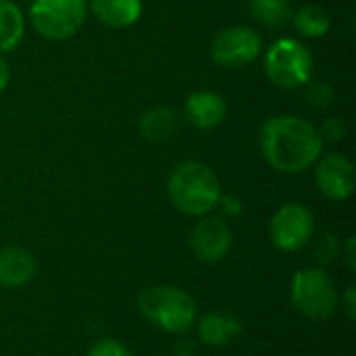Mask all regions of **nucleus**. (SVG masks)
Here are the masks:
<instances>
[{"label":"nucleus","mask_w":356,"mask_h":356,"mask_svg":"<svg viewBox=\"0 0 356 356\" xmlns=\"http://www.w3.org/2000/svg\"><path fill=\"white\" fill-rule=\"evenodd\" d=\"M167 196L179 213L204 217L217 207L221 198V184L215 171L204 163L184 161L167 179Z\"/></svg>","instance_id":"obj_2"},{"label":"nucleus","mask_w":356,"mask_h":356,"mask_svg":"<svg viewBox=\"0 0 356 356\" xmlns=\"http://www.w3.org/2000/svg\"><path fill=\"white\" fill-rule=\"evenodd\" d=\"M259 144L267 163L282 173H302L323 152L319 129L298 115H277L263 123Z\"/></svg>","instance_id":"obj_1"},{"label":"nucleus","mask_w":356,"mask_h":356,"mask_svg":"<svg viewBox=\"0 0 356 356\" xmlns=\"http://www.w3.org/2000/svg\"><path fill=\"white\" fill-rule=\"evenodd\" d=\"M225 115H227V104L223 96L217 92L200 90L186 98L184 117L196 129H202V131L215 129L225 121Z\"/></svg>","instance_id":"obj_11"},{"label":"nucleus","mask_w":356,"mask_h":356,"mask_svg":"<svg viewBox=\"0 0 356 356\" xmlns=\"http://www.w3.org/2000/svg\"><path fill=\"white\" fill-rule=\"evenodd\" d=\"M315 232V217L309 207L300 202L284 204L269 223V236L275 248L284 252H296L311 240Z\"/></svg>","instance_id":"obj_8"},{"label":"nucleus","mask_w":356,"mask_h":356,"mask_svg":"<svg viewBox=\"0 0 356 356\" xmlns=\"http://www.w3.org/2000/svg\"><path fill=\"white\" fill-rule=\"evenodd\" d=\"M25 33L23 10L13 0H0V52L15 50Z\"/></svg>","instance_id":"obj_16"},{"label":"nucleus","mask_w":356,"mask_h":356,"mask_svg":"<svg viewBox=\"0 0 356 356\" xmlns=\"http://www.w3.org/2000/svg\"><path fill=\"white\" fill-rule=\"evenodd\" d=\"M263 50L261 35L246 25H232L221 29L211 44V58L223 69H242L257 60Z\"/></svg>","instance_id":"obj_7"},{"label":"nucleus","mask_w":356,"mask_h":356,"mask_svg":"<svg viewBox=\"0 0 356 356\" xmlns=\"http://www.w3.org/2000/svg\"><path fill=\"white\" fill-rule=\"evenodd\" d=\"M292 25L302 38L315 40V38L327 35L332 27V17L323 6L307 4V6H300L296 13H292Z\"/></svg>","instance_id":"obj_17"},{"label":"nucleus","mask_w":356,"mask_h":356,"mask_svg":"<svg viewBox=\"0 0 356 356\" xmlns=\"http://www.w3.org/2000/svg\"><path fill=\"white\" fill-rule=\"evenodd\" d=\"M319 136H321V140H327V142H340L346 136V123L342 119L332 117L321 125Z\"/></svg>","instance_id":"obj_21"},{"label":"nucleus","mask_w":356,"mask_h":356,"mask_svg":"<svg viewBox=\"0 0 356 356\" xmlns=\"http://www.w3.org/2000/svg\"><path fill=\"white\" fill-rule=\"evenodd\" d=\"M138 311L156 327L169 334H184L194 325L196 302L175 286L146 288L138 298Z\"/></svg>","instance_id":"obj_3"},{"label":"nucleus","mask_w":356,"mask_h":356,"mask_svg":"<svg viewBox=\"0 0 356 356\" xmlns=\"http://www.w3.org/2000/svg\"><path fill=\"white\" fill-rule=\"evenodd\" d=\"M315 184L330 200H346L355 192V165L340 152L325 154L315 163Z\"/></svg>","instance_id":"obj_10"},{"label":"nucleus","mask_w":356,"mask_h":356,"mask_svg":"<svg viewBox=\"0 0 356 356\" xmlns=\"http://www.w3.org/2000/svg\"><path fill=\"white\" fill-rule=\"evenodd\" d=\"M88 356H131V353L119 340H115V338H102V340H98L90 348Z\"/></svg>","instance_id":"obj_20"},{"label":"nucleus","mask_w":356,"mask_h":356,"mask_svg":"<svg viewBox=\"0 0 356 356\" xmlns=\"http://www.w3.org/2000/svg\"><path fill=\"white\" fill-rule=\"evenodd\" d=\"M353 248H355V238L348 240V263H350V269H355V259H353Z\"/></svg>","instance_id":"obj_25"},{"label":"nucleus","mask_w":356,"mask_h":356,"mask_svg":"<svg viewBox=\"0 0 356 356\" xmlns=\"http://www.w3.org/2000/svg\"><path fill=\"white\" fill-rule=\"evenodd\" d=\"M290 298L292 305L298 309V313L315 321L330 319L340 305V296L334 280L323 269L317 267H307L296 271L290 286Z\"/></svg>","instance_id":"obj_5"},{"label":"nucleus","mask_w":356,"mask_h":356,"mask_svg":"<svg viewBox=\"0 0 356 356\" xmlns=\"http://www.w3.org/2000/svg\"><path fill=\"white\" fill-rule=\"evenodd\" d=\"M263 65L269 81L282 90L305 88L313 75V56L309 48L294 38L275 40L267 48Z\"/></svg>","instance_id":"obj_4"},{"label":"nucleus","mask_w":356,"mask_h":356,"mask_svg":"<svg viewBox=\"0 0 356 356\" xmlns=\"http://www.w3.org/2000/svg\"><path fill=\"white\" fill-rule=\"evenodd\" d=\"M242 332V321L229 313H209L198 323V338L207 346H225Z\"/></svg>","instance_id":"obj_14"},{"label":"nucleus","mask_w":356,"mask_h":356,"mask_svg":"<svg viewBox=\"0 0 356 356\" xmlns=\"http://www.w3.org/2000/svg\"><path fill=\"white\" fill-rule=\"evenodd\" d=\"M305 100L315 108H325L334 102V88L325 81H309L305 86Z\"/></svg>","instance_id":"obj_19"},{"label":"nucleus","mask_w":356,"mask_h":356,"mask_svg":"<svg viewBox=\"0 0 356 356\" xmlns=\"http://www.w3.org/2000/svg\"><path fill=\"white\" fill-rule=\"evenodd\" d=\"M8 81H10V69H8V63L0 56V92H2V90H6Z\"/></svg>","instance_id":"obj_23"},{"label":"nucleus","mask_w":356,"mask_h":356,"mask_svg":"<svg viewBox=\"0 0 356 356\" xmlns=\"http://www.w3.org/2000/svg\"><path fill=\"white\" fill-rule=\"evenodd\" d=\"M140 134L150 142H165L173 138L179 129V117L169 106H154L146 111L138 123Z\"/></svg>","instance_id":"obj_15"},{"label":"nucleus","mask_w":356,"mask_h":356,"mask_svg":"<svg viewBox=\"0 0 356 356\" xmlns=\"http://www.w3.org/2000/svg\"><path fill=\"white\" fill-rule=\"evenodd\" d=\"M38 263L33 254L19 246H8L0 250V286L19 288L33 280Z\"/></svg>","instance_id":"obj_12"},{"label":"nucleus","mask_w":356,"mask_h":356,"mask_svg":"<svg viewBox=\"0 0 356 356\" xmlns=\"http://www.w3.org/2000/svg\"><path fill=\"white\" fill-rule=\"evenodd\" d=\"M217 204L223 207L225 215H238V213L242 211V202H240L236 196H223V194H221V198H219Z\"/></svg>","instance_id":"obj_22"},{"label":"nucleus","mask_w":356,"mask_h":356,"mask_svg":"<svg viewBox=\"0 0 356 356\" xmlns=\"http://www.w3.org/2000/svg\"><path fill=\"white\" fill-rule=\"evenodd\" d=\"M250 15L265 27L280 29L292 21V2L290 0H248Z\"/></svg>","instance_id":"obj_18"},{"label":"nucleus","mask_w":356,"mask_h":356,"mask_svg":"<svg viewBox=\"0 0 356 356\" xmlns=\"http://www.w3.org/2000/svg\"><path fill=\"white\" fill-rule=\"evenodd\" d=\"M88 17V0H33L29 19L33 29L52 42L73 38Z\"/></svg>","instance_id":"obj_6"},{"label":"nucleus","mask_w":356,"mask_h":356,"mask_svg":"<svg viewBox=\"0 0 356 356\" xmlns=\"http://www.w3.org/2000/svg\"><path fill=\"white\" fill-rule=\"evenodd\" d=\"M232 244V229L221 217H202L190 234V248L202 263L223 261L229 254Z\"/></svg>","instance_id":"obj_9"},{"label":"nucleus","mask_w":356,"mask_h":356,"mask_svg":"<svg viewBox=\"0 0 356 356\" xmlns=\"http://www.w3.org/2000/svg\"><path fill=\"white\" fill-rule=\"evenodd\" d=\"M355 288H348L346 292V311H348V317L355 319Z\"/></svg>","instance_id":"obj_24"},{"label":"nucleus","mask_w":356,"mask_h":356,"mask_svg":"<svg viewBox=\"0 0 356 356\" xmlns=\"http://www.w3.org/2000/svg\"><path fill=\"white\" fill-rule=\"evenodd\" d=\"M90 8L100 23L121 29L140 21L144 4L142 0H90Z\"/></svg>","instance_id":"obj_13"}]
</instances>
